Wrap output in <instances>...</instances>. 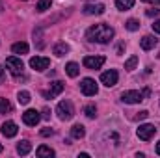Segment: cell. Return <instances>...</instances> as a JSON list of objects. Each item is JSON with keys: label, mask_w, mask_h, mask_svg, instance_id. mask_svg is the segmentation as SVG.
I'll return each mask as SVG.
<instances>
[{"label": "cell", "mask_w": 160, "mask_h": 158, "mask_svg": "<svg viewBox=\"0 0 160 158\" xmlns=\"http://www.w3.org/2000/svg\"><path fill=\"white\" fill-rule=\"evenodd\" d=\"M114 34H116V32H114L112 26L101 22V24H93L91 28H88L86 37H88V41H91V43L106 45V43H110V41L114 39Z\"/></svg>", "instance_id": "6da1fadb"}, {"label": "cell", "mask_w": 160, "mask_h": 158, "mask_svg": "<svg viewBox=\"0 0 160 158\" xmlns=\"http://www.w3.org/2000/svg\"><path fill=\"white\" fill-rule=\"evenodd\" d=\"M56 114H58V117L62 119V121H69L75 116V108H73V104L69 101H62L56 106Z\"/></svg>", "instance_id": "7a4b0ae2"}, {"label": "cell", "mask_w": 160, "mask_h": 158, "mask_svg": "<svg viewBox=\"0 0 160 158\" xmlns=\"http://www.w3.org/2000/svg\"><path fill=\"white\" fill-rule=\"evenodd\" d=\"M6 67L9 69V73L13 75V77H22V71H24V63L21 62V58H17V56H11V58H8L6 60Z\"/></svg>", "instance_id": "3957f363"}, {"label": "cell", "mask_w": 160, "mask_h": 158, "mask_svg": "<svg viewBox=\"0 0 160 158\" xmlns=\"http://www.w3.org/2000/svg\"><path fill=\"white\" fill-rule=\"evenodd\" d=\"M145 99L143 91H138V89H130V91H123L121 93V101L125 104H138Z\"/></svg>", "instance_id": "277c9868"}, {"label": "cell", "mask_w": 160, "mask_h": 158, "mask_svg": "<svg viewBox=\"0 0 160 158\" xmlns=\"http://www.w3.org/2000/svg\"><path fill=\"white\" fill-rule=\"evenodd\" d=\"M80 91L86 95V97H93V95H97V91H99V87H97V82L93 78H84L80 82Z\"/></svg>", "instance_id": "5b68a950"}, {"label": "cell", "mask_w": 160, "mask_h": 158, "mask_svg": "<svg viewBox=\"0 0 160 158\" xmlns=\"http://www.w3.org/2000/svg\"><path fill=\"white\" fill-rule=\"evenodd\" d=\"M136 134H138V138L142 141H149L157 134V128H155V125H140L138 130H136Z\"/></svg>", "instance_id": "8992f818"}, {"label": "cell", "mask_w": 160, "mask_h": 158, "mask_svg": "<svg viewBox=\"0 0 160 158\" xmlns=\"http://www.w3.org/2000/svg\"><path fill=\"white\" fill-rule=\"evenodd\" d=\"M104 62H106L104 56H86L82 63L86 69H101L104 65Z\"/></svg>", "instance_id": "52a82bcc"}, {"label": "cell", "mask_w": 160, "mask_h": 158, "mask_svg": "<svg viewBox=\"0 0 160 158\" xmlns=\"http://www.w3.org/2000/svg\"><path fill=\"white\" fill-rule=\"evenodd\" d=\"M48 65H50V60H48V58H43V56H34V58H30V67L36 69V71H39V73H43L45 69H48Z\"/></svg>", "instance_id": "ba28073f"}, {"label": "cell", "mask_w": 160, "mask_h": 158, "mask_svg": "<svg viewBox=\"0 0 160 158\" xmlns=\"http://www.w3.org/2000/svg\"><path fill=\"white\" fill-rule=\"evenodd\" d=\"M118 78H119V75H118V71H116V69L104 71V73L101 75V82H102L106 87H114V86L118 84Z\"/></svg>", "instance_id": "9c48e42d"}, {"label": "cell", "mask_w": 160, "mask_h": 158, "mask_svg": "<svg viewBox=\"0 0 160 158\" xmlns=\"http://www.w3.org/2000/svg\"><path fill=\"white\" fill-rule=\"evenodd\" d=\"M62 91H63V82L56 80V82L50 84V87H48L47 91H43V97H45V99H54V97H58Z\"/></svg>", "instance_id": "30bf717a"}, {"label": "cell", "mask_w": 160, "mask_h": 158, "mask_svg": "<svg viewBox=\"0 0 160 158\" xmlns=\"http://www.w3.org/2000/svg\"><path fill=\"white\" fill-rule=\"evenodd\" d=\"M39 112L38 110H26L24 114H22V121H24V125H28V126H36L38 123H39Z\"/></svg>", "instance_id": "8fae6325"}, {"label": "cell", "mask_w": 160, "mask_h": 158, "mask_svg": "<svg viewBox=\"0 0 160 158\" xmlns=\"http://www.w3.org/2000/svg\"><path fill=\"white\" fill-rule=\"evenodd\" d=\"M86 15H102L104 13V4H86L82 7Z\"/></svg>", "instance_id": "7c38bea8"}, {"label": "cell", "mask_w": 160, "mask_h": 158, "mask_svg": "<svg viewBox=\"0 0 160 158\" xmlns=\"http://www.w3.org/2000/svg\"><path fill=\"white\" fill-rule=\"evenodd\" d=\"M0 130H2V134H4L6 138H13V136H17V132H19V128H17V125H15L13 121H6Z\"/></svg>", "instance_id": "4fadbf2b"}, {"label": "cell", "mask_w": 160, "mask_h": 158, "mask_svg": "<svg viewBox=\"0 0 160 158\" xmlns=\"http://www.w3.org/2000/svg\"><path fill=\"white\" fill-rule=\"evenodd\" d=\"M157 43H158V39H155L153 36H143L142 41H140V45H142V48H143V50H151V48H155V47H157Z\"/></svg>", "instance_id": "5bb4252c"}, {"label": "cell", "mask_w": 160, "mask_h": 158, "mask_svg": "<svg viewBox=\"0 0 160 158\" xmlns=\"http://www.w3.org/2000/svg\"><path fill=\"white\" fill-rule=\"evenodd\" d=\"M28 48H30L28 43H22V41L11 45V52H13V54H21V56H22V54H28Z\"/></svg>", "instance_id": "9a60e30c"}, {"label": "cell", "mask_w": 160, "mask_h": 158, "mask_svg": "<svg viewBox=\"0 0 160 158\" xmlns=\"http://www.w3.org/2000/svg\"><path fill=\"white\" fill-rule=\"evenodd\" d=\"M69 50H71V47H69L67 43H63V41H60V43H56V45H54V54H56V56H60V58H62V56H65Z\"/></svg>", "instance_id": "2e32d148"}, {"label": "cell", "mask_w": 160, "mask_h": 158, "mask_svg": "<svg viewBox=\"0 0 160 158\" xmlns=\"http://www.w3.org/2000/svg\"><path fill=\"white\" fill-rule=\"evenodd\" d=\"M36 155L39 158H50V156H54L56 153H54V149H50V147H47V145H41V147H38Z\"/></svg>", "instance_id": "e0dca14e"}, {"label": "cell", "mask_w": 160, "mask_h": 158, "mask_svg": "<svg viewBox=\"0 0 160 158\" xmlns=\"http://www.w3.org/2000/svg\"><path fill=\"white\" fill-rule=\"evenodd\" d=\"M30 151H32V143L28 140H22V141L17 143V153L19 155H28Z\"/></svg>", "instance_id": "ac0fdd59"}, {"label": "cell", "mask_w": 160, "mask_h": 158, "mask_svg": "<svg viewBox=\"0 0 160 158\" xmlns=\"http://www.w3.org/2000/svg\"><path fill=\"white\" fill-rule=\"evenodd\" d=\"M65 73L71 77V78H75V77H78V73H80V67H78V63H75V62H69L67 65H65Z\"/></svg>", "instance_id": "d6986e66"}, {"label": "cell", "mask_w": 160, "mask_h": 158, "mask_svg": "<svg viewBox=\"0 0 160 158\" xmlns=\"http://www.w3.org/2000/svg\"><path fill=\"white\" fill-rule=\"evenodd\" d=\"M84 136H86V130H84V126H82V125H75V126L71 128V138L80 140V138H84Z\"/></svg>", "instance_id": "ffe728a7"}, {"label": "cell", "mask_w": 160, "mask_h": 158, "mask_svg": "<svg viewBox=\"0 0 160 158\" xmlns=\"http://www.w3.org/2000/svg\"><path fill=\"white\" fill-rule=\"evenodd\" d=\"M134 6V0H116V7L121 11H127Z\"/></svg>", "instance_id": "44dd1931"}, {"label": "cell", "mask_w": 160, "mask_h": 158, "mask_svg": "<svg viewBox=\"0 0 160 158\" xmlns=\"http://www.w3.org/2000/svg\"><path fill=\"white\" fill-rule=\"evenodd\" d=\"M50 6H52V0H38V4H36V9L43 13V11H47V9H50Z\"/></svg>", "instance_id": "7402d4cb"}, {"label": "cell", "mask_w": 160, "mask_h": 158, "mask_svg": "<svg viewBox=\"0 0 160 158\" xmlns=\"http://www.w3.org/2000/svg\"><path fill=\"white\" fill-rule=\"evenodd\" d=\"M125 28L130 30V32H136V30L140 28V21H138V19H128V21L125 22Z\"/></svg>", "instance_id": "603a6c76"}, {"label": "cell", "mask_w": 160, "mask_h": 158, "mask_svg": "<svg viewBox=\"0 0 160 158\" xmlns=\"http://www.w3.org/2000/svg\"><path fill=\"white\" fill-rule=\"evenodd\" d=\"M9 112H11V104H9V101L4 99V97H0V114H9Z\"/></svg>", "instance_id": "cb8c5ba5"}, {"label": "cell", "mask_w": 160, "mask_h": 158, "mask_svg": "<svg viewBox=\"0 0 160 158\" xmlns=\"http://www.w3.org/2000/svg\"><path fill=\"white\" fill-rule=\"evenodd\" d=\"M136 65H138V56H130V58L125 62V69H127V71L136 69Z\"/></svg>", "instance_id": "d4e9b609"}, {"label": "cell", "mask_w": 160, "mask_h": 158, "mask_svg": "<svg viewBox=\"0 0 160 158\" xmlns=\"http://www.w3.org/2000/svg\"><path fill=\"white\" fill-rule=\"evenodd\" d=\"M17 99H19V104H28L30 102V93L28 91H19Z\"/></svg>", "instance_id": "484cf974"}, {"label": "cell", "mask_w": 160, "mask_h": 158, "mask_svg": "<svg viewBox=\"0 0 160 158\" xmlns=\"http://www.w3.org/2000/svg\"><path fill=\"white\" fill-rule=\"evenodd\" d=\"M84 114H86L89 119H93L95 116H97V108H95V104H88V106L84 108Z\"/></svg>", "instance_id": "4316f807"}, {"label": "cell", "mask_w": 160, "mask_h": 158, "mask_svg": "<svg viewBox=\"0 0 160 158\" xmlns=\"http://www.w3.org/2000/svg\"><path fill=\"white\" fill-rule=\"evenodd\" d=\"M147 116H149V112H145V110H143V112H138V116H134V121H142V119H147Z\"/></svg>", "instance_id": "83f0119b"}, {"label": "cell", "mask_w": 160, "mask_h": 158, "mask_svg": "<svg viewBox=\"0 0 160 158\" xmlns=\"http://www.w3.org/2000/svg\"><path fill=\"white\" fill-rule=\"evenodd\" d=\"M52 134H54V130H52V128H43V130H41V136H43V138L52 136Z\"/></svg>", "instance_id": "f1b7e54d"}, {"label": "cell", "mask_w": 160, "mask_h": 158, "mask_svg": "<svg viewBox=\"0 0 160 158\" xmlns=\"http://www.w3.org/2000/svg\"><path fill=\"white\" fill-rule=\"evenodd\" d=\"M160 13V9H157V7H153V9H147V17H157Z\"/></svg>", "instance_id": "f546056e"}, {"label": "cell", "mask_w": 160, "mask_h": 158, "mask_svg": "<svg viewBox=\"0 0 160 158\" xmlns=\"http://www.w3.org/2000/svg\"><path fill=\"white\" fill-rule=\"evenodd\" d=\"M153 30H155L157 34H160V19H158V21H155V24H153Z\"/></svg>", "instance_id": "4dcf8cb0"}, {"label": "cell", "mask_w": 160, "mask_h": 158, "mask_svg": "<svg viewBox=\"0 0 160 158\" xmlns=\"http://www.w3.org/2000/svg\"><path fill=\"white\" fill-rule=\"evenodd\" d=\"M41 117H43V119H50V110H48V108H45V110H43V116H41Z\"/></svg>", "instance_id": "1f68e13d"}, {"label": "cell", "mask_w": 160, "mask_h": 158, "mask_svg": "<svg viewBox=\"0 0 160 158\" xmlns=\"http://www.w3.org/2000/svg\"><path fill=\"white\" fill-rule=\"evenodd\" d=\"M4 78H6V73H4V69H2V67H0V84H2V82H4Z\"/></svg>", "instance_id": "d6a6232c"}, {"label": "cell", "mask_w": 160, "mask_h": 158, "mask_svg": "<svg viewBox=\"0 0 160 158\" xmlns=\"http://www.w3.org/2000/svg\"><path fill=\"white\" fill-rule=\"evenodd\" d=\"M142 2H147V4H160V0H142Z\"/></svg>", "instance_id": "836d02e7"}, {"label": "cell", "mask_w": 160, "mask_h": 158, "mask_svg": "<svg viewBox=\"0 0 160 158\" xmlns=\"http://www.w3.org/2000/svg\"><path fill=\"white\" fill-rule=\"evenodd\" d=\"M157 155H160V141L157 143Z\"/></svg>", "instance_id": "e575fe53"}, {"label": "cell", "mask_w": 160, "mask_h": 158, "mask_svg": "<svg viewBox=\"0 0 160 158\" xmlns=\"http://www.w3.org/2000/svg\"><path fill=\"white\" fill-rule=\"evenodd\" d=\"M22 2H26V0H22Z\"/></svg>", "instance_id": "d590c367"}]
</instances>
